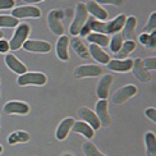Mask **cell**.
Returning a JSON list of instances; mask_svg holds the SVG:
<instances>
[{
  "mask_svg": "<svg viewBox=\"0 0 156 156\" xmlns=\"http://www.w3.org/2000/svg\"><path fill=\"white\" fill-rule=\"evenodd\" d=\"M87 19H88V12L86 9V4L80 3L76 8V16H74V19L69 28L70 35H73V36L80 35V31L82 30L84 23L87 22Z\"/></svg>",
  "mask_w": 156,
  "mask_h": 156,
  "instance_id": "cell-1",
  "label": "cell"
},
{
  "mask_svg": "<svg viewBox=\"0 0 156 156\" xmlns=\"http://www.w3.org/2000/svg\"><path fill=\"white\" fill-rule=\"evenodd\" d=\"M30 26L27 23H19L17 26V30L13 35L12 40L9 41V49L10 50H18L23 46V44L27 40L30 35Z\"/></svg>",
  "mask_w": 156,
  "mask_h": 156,
  "instance_id": "cell-2",
  "label": "cell"
},
{
  "mask_svg": "<svg viewBox=\"0 0 156 156\" xmlns=\"http://www.w3.org/2000/svg\"><path fill=\"white\" fill-rule=\"evenodd\" d=\"M46 82H48L46 76L40 72H26L19 76V78L17 80V83L19 86H28V84L44 86Z\"/></svg>",
  "mask_w": 156,
  "mask_h": 156,
  "instance_id": "cell-3",
  "label": "cell"
},
{
  "mask_svg": "<svg viewBox=\"0 0 156 156\" xmlns=\"http://www.w3.org/2000/svg\"><path fill=\"white\" fill-rule=\"evenodd\" d=\"M62 17H63L62 12L58 9L51 10L48 14V24L51 32L56 36H62L64 34V26L62 23Z\"/></svg>",
  "mask_w": 156,
  "mask_h": 156,
  "instance_id": "cell-4",
  "label": "cell"
},
{
  "mask_svg": "<svg viewBox=\"0 0 156 156\" xmlns=\"http://www.w3.org/2000/svg\"><path fill=\"white\" fill-rule=\"evenodd\" d=\"M138 88L134 86V84H126L122 88H119L116 92L113 95V102L119 105V104L126 102L127 100H129L131 97H133L136 94H137Z\"/></svg>",
  "mask_w": 156,
  "mask_h": 156,
  "instance_id": "cell-5",
  "label": "cell"
},
{
  "mask_svg": "<svg viewBox=\"0 0 156 156\" xmlns=\"http://www.w3.org/2000/svg\"><path fill=\"white\" fill-rule=\"evenodd\" d=\"M12 16L17 19L24 18H40L41 10L37 6H17L12 10Z\"/></svg>",
  "mask_w": 156,
  "mask_h": 156,
  "instance_id": "cell-6",
  "label": "cell"
},
{
  "mask_svg": "<svg viewBox=\"0 0 156 156\" xmlns=\"http://www.w3.org/2000/svg\"><path fill=\"white\" fill-rule=\"evenodd\" d=\"M22 48H24L26 51H31V53L46 54L50 53L51 45L48 41H41V40H26Z\"/></svg>",
  "mask_w": 156,
  "mask_h": 156,
  "instance_id": "cell-7",
  "label": "cell"
},
{
  "mask_svg": "<svg viewBox=\"0 0 156 156\" xmlns=\"http://www.w3.org/2000/svg\"><path fill=\"white\" fill-rule=\"evenodd\" d=\"M102 73V68L96 64H84V66L77 67L74 70V76L78 78L84 77H97Z\"/></svg>",
  "mask_w": 156,
  "mask_h": 156,
  "instance_id": "cell-8",
  "label": "cell"
},
{
  "mask_svg": "<svg viewBox=\"0 0 156 156\" xmlns=\"http://www.w3.org/2000/svg\"><path fill=\"white\" fill-rule=\"evenodd\" d=\"M95 114L100 120V124L102 127H109L112 124V119H110L109 109H108V101L106 100H100L96 104V112Z\"/></svg>",
  "mask_w": 156,
  "mask_h": 156,
  "instance_id": "cell-9",
  "label": "cell"
},
{
  "mask_svg": "<svg viewBox=\"0 0 156 156\" xmlns=\"http://www.w3.org/2000/svg\"><path fill=\"white\" fill-rule=\"evenodd\" d=\"M4 112L6 114H18L26 115L30 113V106L22 101H9L4 105Z\"/></svg>",
  "mask_w": 156,
  "mask_h": 156,
  "instance_id": "cell-10",
  "label": "cell"
},
{
  "mask_svg": "<svg viewBox=\"0 0 156 156\" xmlns=\"http://www.w3.org/2000/svg\"><path fill=\"white\" fill-rule=\"evenodd\" d=\"M136 26H137V19L136 17H127L124 26H123V40L124 41H134L136 40Z\"/></svg>",
  "mask_w": 156,
  "mask_h": 156,
  "instance_id": "cell-11",
  "label": "cell"
},
{
  "mask_svg": "<svg viewBox=\"0 0 156 156\" xmlns=\"http://www.w3.org/2000/svg\"><path fill=\"white\" fill-rule=\"evenodd\" d=\"M132 70H133L134 76L137 77L138 81H141V82H150L151 81V74L144 67V64H142V59H140V58H137V59L133 60Z\"/></svg>",
  "mask_w": 156,
  "mask_h": 156,
  "instance_id": "cell-12",
  "label": "cell"
},
{
  "mask_svg": "<svg viewBox=\"0 0 156 156\" xmlns=\"http://www.w3.org/2000/svg\"><path fill=\"white\" fill-rule=\"evenodd\" d=\"M112 83H113V76L112 74H105L101 78L99 84H97V90H96V94L99 96V99H101V100L108 99Z\"/></svg>",
  "mask_w": 156,
  "mask_h": 156,
  "instance_id": "cell-13",
  "label": "cell"
},
{
  "mask_svg": "<svg viewBox=\"0 0 156 156\" xmlns=\"http://www.w3.org/2000/svg\"><path fill=\"white\" fill-rule=\"evenodd\" d=\"M78 114H80L81 119H83V122H86L87 124H90L91 127H92L94 131H96V129H99L101 127L100 120H99V118H97V115L91 109H88V108H81L80 112H78Z\"/></svg>",
  "mask_w": 156,
  "mask_h": 156,
  "instance_id": "cell-14",
  "label": "cell"
},
{
  "mask_svg": "<svg viewBox=\"0 0 156 156\" xmlns=\"http://www.w3.org/2000/svg\"><path fill=\"white\" fill-rule=\"evenodd\" d=\"M132 64L133 60L126 58V59H113L109 60L108 63V68L114 72H129L132 69Z\"/></svg>",
  "mask_w": 156,
  "mask_h": 156,
  "instance_id": "cell-15",
  "label": "cell"
},
{
  "mask_svg": "<svg viewBox=\"0 0 156 156\" xmlns=\"http://www.w3.org/2000/svg\"><path fill=\"white\" fill-rule=\"evenodd\" d=\"M5 64L8 66V68H10V70H13V72L17 74H23L27 72V67L19 59H17V56L13 54L5 55Z\"/></svg>",
  "mask_w": 156,
  "mask_h": 156,
  "instance_id": "cell-16",
  "label": "cell"
},
{
  "mask_svg": "<svg viewBox=\"0 0 156 156\" xmlns=\"http://www.w3.org/2000/svg\"><path fill=\"white\" fill-rule=\"evenodd\" d=\"M68 48H69V38L66 35H62L59 37V40H58V42H56V55L63 62L69 60Z\"/></svg>",
  "mask_w": 156,
  "mask_h": 156,
  "instance_id": "cell-17",
  "label": "cell"
},
{
  "mask_svg": "<svg viewBox=\"0 0 156 156\" xmlns=\"http://www.w3.org/2000/svg\"><path fill=\"white\" fill-rule=\"evenodd\" d=\"M86 9H87V12H88L95 19H99V21H101V22L106 21V19L109 18L108 12L104 9L102 6H100L96 2H88V3L86 4Z\"/></svg>",
  "mask_w": 156,
  "mask_h": 156,
  "instance_id": "cell-18",
  "label": "cell"
},
{
  "mask_svg": "<svg viewBox=\"0 0 156 156\" xmlns=\"http://www.w3.org/2000/svg\"><path fill=\"white\" fill-rule=\"evenodd\" d=\"M73 123H74V119L72 118V116H68V118L66 119H63L60 122V124L58 126V129H56V138L59 140V141H63V140H66L67 138V136L68 133L72 131V126H73Z\"/></svg>",
  "mask_w": 156,
  "mask_h": 156,
  "instance_id": "cell-19",
  "label": "cell"
},
{
  "mask_svg": "<svg viewBox=\"0 0 156 156\" xmlns=\"http://www.w3.org/2000/svg\"><path fill=\"white\" fill-rule=\"evenodd\" d=\"M88 54L94 58L96 62H99L101 64H108L110 60V56L101 49V46L95 44H91L88 46Z\"/></svg>",
  "mask_w": 156,
  "mask_h": 156,
  "instance_id": "cell-20",
  "label": "cell"
},
{
  "mask_svg": "<svg viewBox=\"0 0 156 156\" xmlns=\"http://www.w3.org/2000/svg\"><path fill=\"white\" fill-rule=\"evenodd\" d=\"M72 131L76 132V133H80L82 136H84L86 138H92L94 137V134H95V131L92 129V127H91L90 124H87L86 122H83V120H80V122H76L73 123V126H72Z\"/></svg>",
  "mask_w": 156,
  "mask_h": 156,
  "instance_id": "cell-21",
  "label": "cell"
},
{
  "mask_svg": "<svg viewBox=\"0 0 156 156\" xmlns=\"http://www.w3.org/2000/svg\"><path fill=\"white\" fill-rule=\"evenodd\" d=\"M70 44V46H72V49L74 50V53L78 55V56H81L83 58V59H87L88 58V49L84 46V44L82 42L81 38H78V37H74L72 41H69Z\"/></svg>",
  "mask_w": 156,
  "mask_h": 156,
  "instance_id": "cell-22",
  "label": "cell"
},
{
  "mask_svg": "<svg viewBox=\"0 0 156 156\" xmlns=\"http://www.w3.org/2000/svg\"><path fill=\"white\" fill-rule=\"evenodd\" d=\"M31 138V136L27 132L23 131H16L9 134L8 137V144L9 145H17V144H26Z\"/></svg>",
  "mask_w": 156,
  "mask_h": 156,
  "instance_id": "cell-23",
  "label": "cell"
},
{
  "mask_svg": "<svg viewBox=\"0 0 156 156\" xmlns=\"http://www.w3.org/2000/svg\"><path fill=\"white\" fill-rule=\"evenodd\" d=\"M87 40L91 44H95V45H99V46H109V42H110V38L108 35H102V34H97V32H92L86 36Z\"/></svg>",
  "mask_w": 156,
  "mask_h": 156,
  "instance_id": "cell-24",
  "label": "cell"
},
{
  "mask_svg": "<svg viewBox=\"0 0 156 156\" xmlns=\"http://www.w3.org/2000/svg\"><path fill=\"white\" fill-rule=\"evenodd\" d=\"M145 144L147 156H156V136L154 132H147L145 134Z\"/></svg>",
  "mask_w": 156,
  "mask_h": 156,
  "instance_id": "cell-25",
  "label": "cell"
},
{
  "mask_svg": "<svg viewBox=\"0 0 156 156\" xmlns=\"http://www.w3.org/2000/svg\"><path fill=\"white\" fill-rule=\"evenodd\" d=\"M136 49V41H124L122 45V48L119 49V51L115 54V58L118 59H126L129 56V54L133 53Z\"/></svg>",
  "mask_w": 156,
  "mask_h": 156,
  "instance_id": "cell-26",
  "label": "cell"
},
{
  "mask_svg": "<svg viewBox=\"0 0 156 156\" xmlns=\"http://www.w3.org/2000/svg\"><path fill=\"white\" fill-rule=\"evenodd\" d=\"M123 42H124V40H123V36H122V34H114V36L110 38V42H109V45H110V51L112 53H114V54H116L119 51V49L122 48V45H123Z\"/></svg>",
  "mask_w": 156,
  "mask_h": 156,
  "instance_id": "cell-27",
  "label": "cell"
},
{
  "mask_svg": "<svg viewBox=\"0 0 156 156\" xmlns=\"http://www.w3.org/2000/svg\"><path fill=\"white\" fill-rule=\"evenodd\" d=\"M82 150H83V154L86 156H106L104 155L102 152H100L99 150H97V147L92 144V142H84V144L82 145Z\"/></svg>",
  "mask_w": 156,
  "mask_h": 156,
  "instance_id": "cell-28",
  "label": "cell"
},
{
  "mask_svg": "<svg viewBox=\"0 0 156 156\" xmlns=\"http://www.w3.org/2000/svg\"><path fill=\"white\" fill-rule=\"evenodd\" d=\"M18 24H19V21L13 16H5V14L0 16V27L12 28V27H17Z\"/></svg>",
  "mask_w": 156,
  "mask_h": 156,
  "instance_id": "cell-29",
  "label": "cell"
},
{
  "mask_svg": "<svg viewBox=\"0 0 156 156\" xmlns=\"http://www.w3.org/2000/svg\"><path fill=\"white\" fill-rule=\"evenodd\" d=\"M156 30V13H151L150 18H148V22L145 26V34H151V32H155Z\"/></svg>",
  "mask_w": 156,
  "mask_h": 156,
  "instance_id": "cell-30",
  "label": "cell"
},
{
  "mask_svg": "<svg viewBox=\"0 0 156 156\" xmlns=\"http://www.w3.org/2000/svg\"><path fill=\"white\" fill-rule=\"evenodd\" d=\"M144 67L150 72V70H155L156 69V58H147V59L142 60Z\"/></svg>",
  "mask_w": 156,
  "mask_h": 156,
  "instance_id": "cell-31",
  "label": "cell"
},
{
  "mask_svg": "<svg viewBox=\"0 0 156 156\" xmlns=\"http://www.w3.org/2000/svg\"><path fill=\"white\" fill-rule=\"evenodd\" d=\"M16 5L14 0H0V10L4 9H10Z\"/></svg>",
  "mask_w": 156,
  "mask_h": 156,
  "instance_id": "cell-32",
  "label": "cell"
},
{
  "mask_svg": "<svg viewBox=\"0 0 156 156\" xmlns=\"http://www.w3.org/2000/svg\"><path fill=\"white\" fill-rule=\"evenodd\" d=\"M97 4H112L115 6H120L124 3V0H96Z\"/></svg>",
  "mask_w": 156,
  "mask_h": 156,
  "instance_id": "cell-33",
  "label": "cell"
},
{
  "mask_svg": "<svg viewBox=\"0 0 156 156\" xmlns=\"http://www.w3.org/2000/svg\"><path fill=\"white\" fill-rule=\"evenodd\" d=\"M145 114H146V116L148 119H150L151 122H156V109L155 108H148V109H146V112H145Z\"/></svg>",
  "mask_w": 156,
  "mask_h": 156,
  "instance_id": "cell-34",
  "label": "cell"
},
{
  "mask_svg": "<svg viewBox=\"0 0 156 156\" xmlns=\"http://www.w3.org/2000/svg\"><path fill=\"white\" fill-rule=\"evenodd\" d=\"M91 34V26H90V21L87 19V22L84 23V26L82 27V30L80 31V35L82 36V37H86L87 35H90Z\"/></svg>",
  "mask_w": 156,
  "mask_h": 156,
  "instance_id": "cell-35",
  "label": "cell"
},
{
  "mask_svg": "<svg viewBox=\"0 0 156 156\" xmlns=\"http://www.w3.org/2000/svg\"><path fill=\"white\" fill-rule=\"evenodd\" d=\"M9 50H10L9 49V42L6 40H4V38H0V53L5 54V53H8Z\"/></svg>",
  "mask_w": 156,
  "mask_h": 156,
  "instance_id": "cell-36",
  "label": "cell"
},
{
  "mask_svg": "<svg viewBox=\"0 0 156 156\" xmlns=\"http://www.w3.org/2000/svg\"><path fill=\"white\" fill-rule=\"evenodd\" d=\"M146 48L152 49V50L156 48V35H155V32H151L150 34V40H148V44L146 45Z\"/></svg>",
  "mask_w": 156,
  "mask_h": 156,
  "instance_id": "cell-37",
  "label": "cell"
},
{
  "mask_svg": "<svg viewBox=\"0 0 156 156\" xmlns=\"http://www.w3.org/2000/svg\"><path fill=\"white\" fill-rule=\"evenodd\" d=\"M148 40H150V34H145V32H144V34L140 35V42L142 45H145V46H146V45L148 44Z\"/></svg>",
  "mask_w": 156,
  "mask_h": 156,
  "instance_id": "cell-38",
  "label": "cell"
},
{
  "mask_svg": "<svg viewBox=\"0 0 156 156\" xmlns=\"http://www.w3.org/2000/svg\"><path fill=\"white\" fill-rule=\"evenodd\" d=\"M24 3H40V2H44V0H23Z\"/></svg>",
  "mask_w": 156,
  "mask_h": 156,
  "instance_id": "cell-39",
  "label": "cell"
},
{
  "mask_svg": "<svg viewBox=\"0 0 156 156\" xmlns=\"http://www.w3.org/2000/svg\"><path fill=\"white\" fill-rule=\"evenodd\" d=\"M3 36H4V34H3V31L0 30V38H3Z\"/></svg>",
  "mask_w": 156,
  "mask_h": 156,
  "instance_id": "cell-40",
  "label": "cell"
},
{
  "mask_svg": "<svg viewBox=\"0 0 156 156\" xmlns=\"http://www.w3.org/2000/svg\"><path fill=\"white\" fill-rule=\"evenodd\" d=\"M2 152H3V146L0 145V154H2Z\"/></svg>",
  "mask_w": 156,
  "mask_h": 156,
  "instance_id": "cell-41",
  "label": "cell"
},
{
  "mask_svg": "<svg viewBox=\"0 0 156 156\" xmlns=\"http://www.w3.org/2000/svg\"><path fill=\"white\" fill-rule=\"evenodd\" d=\"M63 156H72V155H70V154H64Z\"/></svg>",
  "mask_w": 156,
  "mask_h": 156,
  "instance_id": "cell-42",
  "label": "cell"
},
{
  "mask_svg": "<svg viewBox=\"0 0 156 156\" xmlns=\"http://www.w3.org/2000/svg\"><path fill=\"white\" fill-rule=\"evenodd\" d=\"M0 82H2V81H0Z\"/></svg>",
  "mask_w": 156,
  "mask_h": 156,
  "instance_id": "cell-43",
  "label": "cell"
}]
</instances>
